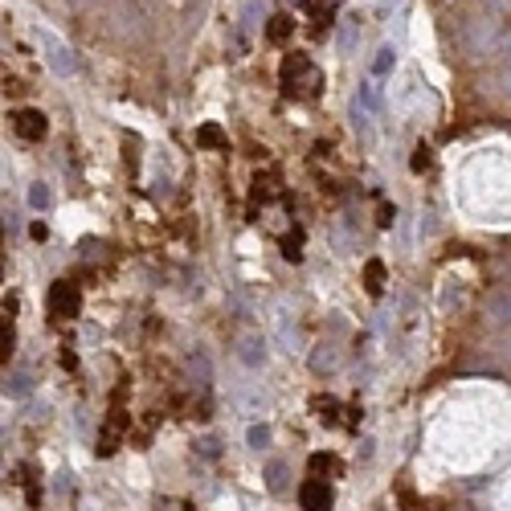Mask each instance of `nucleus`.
Masks as SVG:
<instances>
[{
    "label": "nucleus",
    "mask_w": 511,
    "mask_h": 511,
    "mask_svg": "<svg viewBox=\"0 0 511 511\" xmlns=\"http://www.w3.org/2000/svg\"><path fill=\"white\" fill-rule=\"evenodd\" d=\"M393 62H397V53H393L389 46H384V49H376V62H372V74H376V78H384V74L393 70Z\"/></svg>",
    "instance_id": "13"
},
{
    "label": "nucleus",
    "mask_w": 511,
    "mask_h": 511,
    "mask_svg": "<svg viewBox=\"0 0 511 511\" xmlns=\"http://www.w3.org/2000/svg\"><path fill=\"white\" fill-rule=\"evenodd\" d=\"M364 286H369V295H380V290H384V262L372 258L369 266H364Z\"/></svg>",
    "instance_id": "10"
},
{
    "label": "nucleus",
    "mask_w": 511,
    "mask_h": 511,
    "mask_svg": "<svg viewBox=\"0 0 511 511\" xmlns=\"http://www.w3.org/2000/svg\"><path fill=\"white\" fill-rule=\"evenodd\" d=\"M29 205H33V209H49V188L46 185H33V188H29Z\"/></svg>",
    "instance_id": "18"
},
{
    "label": "nucleus",
    "mask_w": 511,
    "mask_h": 511,
    "mask_svg": "<svg viewBox=\"0 0 511 511\" xmlns=\"http://www.w3.org/2000/svg\"><path fill=\"white\" fill-rule=\"evenodd\" d=\"M0 279H4V258H0Z\"/></svg>",
    "instance_id": "22"
},
{
    "label": "nucleus",
    "mask_w": 511,
    "mask_h": 511,
    "mask_svg": "<svg viewBox=\"0 0 511 511\" xmlns=\"http://www.w3.org/2000/svg\"><path fill=\"white\" fill-rule=\"evenodd\" d=\"M376 511H384V508H376Z\"/></svg>",
    "instance_id": "23"
},
{
    "label": "nucleus",
    "mask_w": 511,
    "mask_h": 511,
    "mask_svg": "<svg viewBox=\"0 0 511 511\" xmlns=\"http://www.w3.org/2000/svg\"><path fill=\"white\" fill-rule=\"evenodd\" d=\"M266 491H270V495H282V491H286V463H282V458H270V463H266Z\"/></svg>",
    "instance_id": "8"
},
{
    "label": "nucleus",
    "mask_w": 511,
    "mask_h": 511,
    "mask_svg": "<svg viewBox=\"0 0 511 511\" xmlns=\"http://www.w3.org/2000/svg\"><path fill=\"white\" fill-rule=\"evenodd\" d=\"M12 131H17L21 140H46L49 119L41 115V111H33V106H21V111L12 115Z\"/></svg>",
    "instance_id": "4"
},
{
    "label": "nucleus",
    "mask_w": 511,
    "mask_h": 511,
    "mask_svg": "<svg viewBox=\"0 0 511 511\" xmlns=\"http://www.w3.org/2000/svg\"><path fill=\"white\" fill-rule=\"evenodd\" d=\"M299 503H303V511H331V487L324 479H307L299 487Z\"/></svg>",
    "instance_id": "6"
},
{
    "label": "nucleus",
    "mask_w": 511,
    "mask_h": 511,
    "mask_svg": "<svg viewBox=\"0 0 511 511\" xmlns=\"http://www.w3.org/2000/svg\"><path fill=\"white\" fill-rule=\"evenodd\" d=\"M196 143L201 147H225V131L217 123H205V127H196Z\"/></svg>",
    "instance_id": "11"
},
{
    "label": "nucleus",
    "mask_w": 511,
    "mask_h": 511,
    "mask_svg": "<svg viewBox=\"0 0 511 511\" xmlns=\"http://www.w3.org/2000/svg\"><path fill=\"white\" fill-rule=\"evenodd\" d=\"M245 438H250V446H254V450H262V446L270 442V429H266V425H250V434H245Z\"/></svg>",
    "instance_id": "17"
},
{
    "label": "nucleus",
    "mask_w": 511,
    "mask_h": 511,
    "mask_svg": "<svg viewBox=\"0 0 511 511\" xmlns=\"http://www.w3.org/2000/svg\"><path fill=\"white\" fill-rule=\"evenodd\" d=\"M237 356H241L250 369H262V364H266V344H262L258 335H245L241 348H237Z\"/></svg>",
    "instance_id": "7"
},
{
    "label": "nucleus",
    "mask_w": 511,
    "mask_h": 511,
    "mask_svg": "<svg viewBox=\"0 0 511 511\" xmlns=\"http://www.w3.org/2000/svg\"><path fill=\"white\" fill-rule=\"evenodd\" d=\"M299 245H303V233L295 230L290 237H286V241H282V254H286L290 262H299V258H303V250H299Z\"/></svg>",
    "instance_id": "14"
},
{
    "label": "nucleus",
    "mask_w": 511,
    "mask_h": 511,
    "mask_svg": "<svg viewBox=\"0 0 511 511\" xmlns=\"http://www.w3.org/2000/svg\"><path fill=\"white\" fill-rule=\"evenodd\" d=\"M12 315H17V295L4 299V315H0V364H8L12 360V348H17V324H12Z\"/></svg>",
    "instance_id": "5"
},
{
    "label": "nucleus",
    "mask_w": 511,
    "mask_h": 511,
    "mask_svg": "<svg viewBox=\"0 0 511 511\" xmlns=\"http://www.w3.org/2000/svg\"><path fill=\"white\" fill-rule=\"evenodd\" d=\"M201 454H205V458H217V438H205V442H201Z\"/></svg>",
    "instance_id": "20"
},
{
    "label": "nucleus",
    "mask_w": 511,
    "mask_h": 511,
    "mask_svg": "<svg viewBox=\"0 0 511 511\" xmlns=\"http://www.w3.org/2000/svg\"><path fill=\"white\" fill-rule=\"evenodd\" d=\"M282 91L290 94V98H315L319 86H324V78H319V66L307 57V53H286L282 57Z\"/></svg>",
    "instance_id": "1"
},
{
    "label": "nucleus",
    "mask_w": 511,
    "mask_h": 511,
    "mask_svg": "<svg viewBox=\"0 0 511 511\" xmlns=\"http://www.w3.org/2000/svg\"><path fill=\"white\" fill-rule=\"evenodd\" d=\"M123 429H127V414H123V393L115 397V405H111V414L102 421V434H98V458H111L115 450H119V442H123Z\"/></svg>",
    "instance_id": "3"
},
{
    "label": "nucleus",
    "mask_w": 511,
    "mask_h": 511,
    "mask_svg": "<svg viewBox=\"0 0 511 511\" xmlns=\"http://www.w3.org/2000/svg\"><path fill=\"white\" fill-rule=\"evenodd\" d=\"M290 33H295V21H290L286 12H279V17H270V25H266V37H270V41H286Z\"/></svg>",
    "instance_id": "9"
},
{
    "label": "nucleus",
    "mask_w": 511,
    "mask_h": 511,
    "mask_svg": "<svg viewBox=\"0 0 511 511\" xmlns=\"http://www.w3.org/2000/svg\"><path fill=\"white\" fill-rule=\"evenodd\" d=\"M327 352H315L311 356V369L315 372H324V369H335V352H331V344H324Z\"/></svg>",
    "instance_id": "16"
},
{
    "label": "nucleus",
    "mask_w": 511,
    "mask_h": 511,
    "mask_svg": "<svg viewBox=\"0 0 511 511\" xmlns=\"http://www.w3.org/2000/svg\"><path fill=\"white\" fill-rule=\"evenodd\" d=\"M46 303H49V315H53V319H78V315H82V290H78L74 279L53 282Z\"/></svg>",
    "instance_id": "2"
},
{
    "label": "nucleus",
    "mask_w": 511,
    "mask_h": 511,
    "mask_svg": "<svg viewBox=\"0 0 511 511\" xmlns=\"http://www.w3.org/2000/svg\"><path fill=\"white\" fill-rule=\"evenodd\" d=\"M331 458H327V454H311V479H324V474H331ZM327 483V479H324Z\"/></svg>",
    "instance_id": "15"
},
{
    "label": "nucleus",
    "mask_w": 511,
    "mask_h": 511,
    "mask_svg": "<svg viewBox=\"0 0 511 511\" xmlns=\"http://www.w3.org/2000/svg\"><path fill=\"white\" fill-rule=\"evenodd\" d=\"M319 4H324V0H311V8H319Z\"/></svg>",
    "instance_id": "21"
},
{
    "label": "nucleus",
    "mask_w": 511,
    "mask_h": 511,
    "mask_svg": "<svg viewBox=\"0 0 511 511\" xmlns=\"http://www.w3.org/2000/svg\"><path fill=\"white\" fill-rule=\"evenodd\" d=\"M49 53H53L49 62H53V70H57V74H70V70H74V53H70V49L49 46Z\"/></svg>",
    "instance_id": "12"
},
{
    "label": "nucleus",
    "mask_w": 511,
    "mask_h": 511,
    "mask_svg": "<svg viewBox=\"0 0 511 511\" xmlns=\"http://www.w3.org/2000/svg\"><path fill=\"white\" fill-rule=\"evenodd\" d=\"M425 168H429V147L421 143V147H418V156H414V172H425Z\"/></svg>",
    "instance_id": "19"
}]
</instances>
